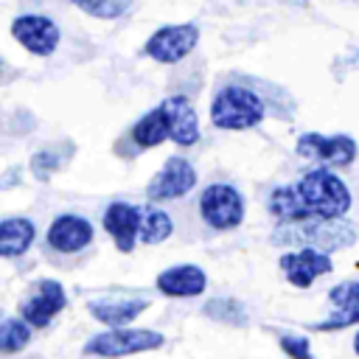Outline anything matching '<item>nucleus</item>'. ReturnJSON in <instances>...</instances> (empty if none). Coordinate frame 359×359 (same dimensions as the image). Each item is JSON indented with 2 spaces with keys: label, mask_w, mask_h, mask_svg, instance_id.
Segmentation results:
<instances>
[{
  "label": "nucleus",
  "mask_w": 359,
  "mask_h": 359,
  "mask_svg": "<svg viewBox=\"0 0 359 359\" xmlns=\"http://www.w3.org/2000/svg\"><path fill=\"white\" fill-rule=\"evenodd\" d=\"M351 208V191L325 165L303 174L294 185L275 188L269 196V210L278 222L297 219H337Z\"/></svg>",
  "instance_id": "1"
},
{
  "label": "nucleus",
  "mask_w": 359,
  "mask_h": 359,
  "mask_svg": "<svg viewBox=\"0 0 359 359\" xmlns=\"http://www.w3.org/2000/svg\"><path fill=\"white\" fill-rule=\"evenodd\" d=\"M356 241V227L345 222L342 216L337 219H297V222H280L272 233V244L278 247H317L325 252L345 250Z\"/></svg>",
  "instance_id": "2"
},
{
  "label": "nucleus",
  "mask_w": 359,
  "mask_h": 359,
  "mask_svg": "<svg viewBox=\"0 0 359 359\" xmlns=\"http://www.w3.org/2000/svg\"><path fill=\"white\" fill-rule=\"evenodd\" d=\"M264 118V101L247 87H222L210 104V121L219 129H250Z\"/></svg>",
  "instance_id": "3"
},
{
  "label": "nucleus",
  "mask_w": 359,
  "mask_h": 359,
  "mask_svg": "<svg viewBox=\"0 0 359 359\" xmlns=\"http://www.w3.org/2000/svg\"><path fill=\"white\" fill-rule=\"evenodd\" d=\"M199 213L202 219L216 230H233L244 219V199L233 185L213 182L199 196Z\"/></svg>",
  "instance_id": "4"
},
{
  "label": "nucleus",
  "mask_w": 359,
  "mask_h": 359,
  "mask_svg": "<svg viewBox=\"0 0 359 359\" xmlns=\"http://www.w3.org/2000/svg\"><path fill=\"white\" fill-rule=\"evenodd\" d=\"M160 345H163V334L121 325V328L93 337L84 345V353L87 356H123V353H137V351H149V348H160Z\"/></svg>",
  "instance_id": "5"
},
{
  "label": "nucleus",
  "mask_w": 359,
  "mask_h": 359,
  "mask_svg": "<svg viewBox=\"0 0 359 359\" xmlns=\"http://www.w3.org/2000/svg\"><path fill=\"white\" fill-rule=\"evenodd\" d=\"M199 42V28L194 22H182V25H165L157 28L149 42L143 45V53L151 56L154 62L163 65H174L180 59H185Z\"/></svg>",
  "instance_id": "6"
},
{
  "label": "nucleus",
  "mask_w": 359,
  "mask_h": 359,
  "mask_svg": "<svg viewBox=\"0 0 359 359\" xmlns=\"http://www.w3.org/2000/svg\"><path fill=\"white\" fill-rule=\"evenodd\" d=\"M297 154L309 157L325 168H337V165H348L356 157V143L348 135H317V132H306L297 137Z\"/></svg>",
  "instance_id": "7"
},
{
  "label": "nucleus",
  "mask_w": 359,
  "mask_h": 359,
  "mask_svg": "<svg viewBox=\"0 0 359 359\" xmlns=\"http://www.w3.org/2000/svg\"><path fill=\"white\" fill-rule=\"evenodd\" d=\"M196 185V171L188 160L182 157H168L165 165L160 168V174L149 182L146 188V196L151 202H163V199H177V196H185L191 188Z\"/></svg>",
  "instance_id": "8"
},
{
  "label": "nucleus",
  "mask_w": 359,
  "mask_h": 359,
  "mask_svg": "<svg viewBox=\"0 0 359 359\" xmlns=\"http://www.w3.org/2000/svg\"><path fill=\"white\" fill-rule=\"evenodd\" d=\"M11 34H14V39L25 50H31L36 56H50L53 48L59 45L56 22L42 17V14H22V17H17L14 25H11Z\"/></svg>",
  "instance_id": "9"
},
{
  "label": "nucleus",
  "mask_w": 359,
  "mask_h": 359,
  "mask_svg": "<svg viewBox=\"0 0 359 359\" xmlns=\"http://www.w3.org/2000/svg\"><path fill=\"white\" fill-rule=\"evenodd\" d=\"M65 303H67V294H65L59 280H39L31 289V294L20 303V311L31 325L42 328L65 309Z\"/></svg>",
  "instance_id": "10"
},
{
  "label": "nucleus",
  "mask_w": 359,
  "mask_h": 359,
  "mask_svg": "<svg viewBox=\"0 0 359 359\" xmlns=\"http://www.w3.org/2000/svg\"><path fill=\"white\" fill-rule=\"evenodd\" d=\"M280 269L286 272V280L306 289L311 286L320 275H328L331 272V258L325 250H317V247H303L297 252H286L280 255Z\"/></svg>",
  "instance_id": "11"
},
{
  "label": "nucleus",
  "mask_w": 359,
  "mask_h": 359,
  "mask_svg": "<svg viewBox=\"0 0 359 359\" xmlns=\"http://www.w3.org/2000/svg\"><path fill=\"white\" fill-rule=\"evenodd\" d=\"M140 219H143V210L137 205H129V202H112V205H107V210H104V227L115 238V244H118L121 252L135 250V241L140 236Z\"/></svg>",
  "instance_id": "12"
},
{
  "label": "nucleus",
  "mask_w": 359,
  "mask_h": 359,
  "mask_svg": "<svg viewBox=\"0 0 359 359\" xmlns=\"http://www.w3.org/2000/svg\"><path fill=\"white\" fill-rule=\"evenodd\" d=\"M328 303H331V317L317 323L320 331H339L348 328L353 323H359V280H348L339 283L328 292Z\"/></svg>",
  "instance_id": "13"
},
{
  "label": "nucleus",
  "mask_w": 359,
  "mask_h": 359,
  "mask_svg": "<svg viewBox=\"0 0 359 359\" xmlns=\"http://www.w3.org/2000/svg\"><path fill=\"white\" fill-rule=\"evenodd\" d=\"M90 241H93V224L81 216H73V213L53 219V224L48 230V244L59 252H79Z\"/></svg>",
  "instance_id": "14"
},
{
  "label": "nucleus",
  "mask_w": 359,
  "mask_h": 359,
  "mask_svg": "<svg viewBox=\"0 0 359 359\" xmlns=\"http://www.w3.org/2000/svg\"><path fill=\"white\" fill-rule=\"evenodd\" d=\"M160 107L165 109L171 140L180 143V146H194L196 137H199V121H196V112H194L191 101L185 95H171Z\"/></svg>",
  "instance_id": "15"
},
{
  "label": "nucleus",
  "mask_w": 359,
  "mask_h": 359,
  "mask_svg": "<svg viewBox=\"0 0 359 359\" xmlns=\"http://www.w3.org/2000/svg\"><path fill=\"white\" fill-rule=\"evenodd\" d=\"M205 286H208V278L194 264H180L157 275V289L168 297H194V294H202Z\"/></svg>",
  "instance_id": "16"
},
{
  "label": "nucleus",
  "mask_w": 359,
  "mask_h": 359,
  "mask_svg": "<svg viewBox=\"0 0 359 359\" xmlns=\"http://www.w3.org/2000/svg\"><path fill=\"white\" fill-rule=\"evenodd\" d=\"M90 314L95 320H101L109 328H121L126 323H132L137 314H143L149 309V300L143 297H98L90 306Z\"/></svg>",
  "instance_id": "17"
},
{
  "label": "nucleus",
  "mask_w": 359,
  "mask_h": 359,
  "mask_svg": "<svg viewBox=\"0 0 359 359\" xmlns=\"http://www.w3.org/2000/svg\"><path fill=\"white\" fill-rule=\"evenodd\" d=\"M165 137H171V132H168V118H165V109H163V107L146 112V115L135 123V129H132V140H135L137 146H143V149L160 146Z\"/></svg>",
  "instance_id": "18"
},
{
  "label": "nucleus",
  "mask_w": 359,
  "mask_h": 359,
  "mask_svg": "<svg viewBox=\"0 0 359 359\" xmlns=\"http://www.w3.org/2000/svg\"><path fill=\"white\" fill-rule=\"evenodd\" d=\"M31 241H34V224L28 219H6L0 224V252L6 258L25 252Z\"/></svg>",
  "instance_id": "19"
},
{
  "label": "nucleus",
  "mask_w": 359,
  "mask_h": 359,
  "mask_svg": "<svg viewBox=\"0 0 359 359\" xmlns=\"http://www.w3.org/2000/svg\"><path fill=\"white\" fill-rule=\"evenodd\" d=\"M171 230H174V224H171V219H168L165 210H160V208H154V205L143 208L140 238H143L146 244H160V241H165V238L171 236Z\"/></svg>",
  "instance_id": "20"
},
{
  "label": "nucleus",
  "mask_w": 359,
  "mask_h": 359,
  "mask_svg": "<svg viewBox=\"0 0 359 359\" xmlns=\"http://www.w3.org/2000/svg\"><path fill=\"white\" fill-rule=\"evenodd\" d=\"M28 320L22 317H6L3 320V325H0V351H6V353H14V351H20L25 342H28V337H31V331H28Z\"/></svg>",
  "instance_id": "21"
},
{
  "label": "nucleus",
  "mask_w": 359,
  "mask_h": 359,
  "mask_svg": "<svg viewBox=\"0 0 359 359\" xmlns=\"http://www.w3.org/2000/svg\"><path fill=\"white\" fill-rule=\"evenodd\" d=\"M67 3H73L76 8H81L84 14L98 17V20H115L123 11H129V6H132V0H67Z\"/></svg>",
  "instance_id": "22"
},
{
  "label": "nucleus",
  "mask_w": 359,
  "mask_h": 359,
  "mask_svg": "<svg viewBox=\"0 0 359 359\" xmlns=\"http://www.w3.org/2000/svg\"><path fill=\"white\" fill-rule=\"evenodd\" d=\"M205 314L213 317V320H222V323H230V325H244L247 323V311L241 303L236 300H224V297H216L205 306Z\"/></svg>",
  "instance_id": "23"
},
{
  "label": "nucleus",
  "mask_w": 359,
  "mask_h": 359,
  "mask_svg": "<svg viewBox=\"0 0 359 359\" xmlns=\"http://www.w3.org/2000/svg\"><path fill=\"white\" fill-rule=\"evenodd\" d=\"M59 165H62V157H59L53 149L36 151L34 160H31V168H34V177H36V180H48Z\"/></svg>",
  "instance_id": "24"
},
{
  "label": "nucleus",
  "mask_w": 359,
  "mask_h": 359,
  "mask_svg": "<svg viewBox=\"0 0 359 359\" xmlns=\"http://www.w3.org/2000/svg\"><path fill=\"white\" fill-rule=\"evenodd\" d=\"M280 348L292 356H309L311 348H309V339L306 337H280Z\"/></svg>",
  "instance_id": "25"
},
{
  "label": "nucleus",
  "mask_w": 359,
  "mask_h": 359,
  "mask_svg": "<svg viewBox=\"0 0 359 359\" xmlns=\"http://www.w3.org/2000/svg\"><path fill=\"white\" fill-rule=\"evenodd\" d=\"M283 3H292V6H306L309 0H283Z\"/></svg>",
  "instance_id": "26"
},
{
  "label": "nucleus",
  "mask_w": 359,
  "mask_h": 359,
  "mask_svg": "<svg viewBox=\"0 0 359 359\" xmlns=\"http://www.w3.org/2000/svg\"><path fill=\"white\" fill-rule=\"evenodd\" d=\"M353 351L359 353V334H356V339H353Z\"/></svg>",
  "instance_id": "27"
}]
</instances>
